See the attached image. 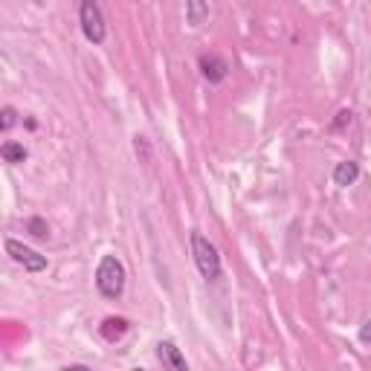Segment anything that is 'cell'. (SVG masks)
Returning a JSON list of instances; mask_svg holds the SVG:
<instances>
[{
    "instance_id": "6da1fadb",
    "label": "cell",
    "mask_w": 371,
    "mask_h": 371,
    "mask_svg": "<svg viewBox=\"0 0 371 371\" xmlns=\"http://www.w3.org/2000/svg\"><path fill=\"white\" fill-rule=\"evenodd\" d=\"M96 287L105 299H119L125 293V264L116 255H105L96 270Z\"/></svg>"
},
{
    "instance_id": "7a4b0ae2",
    "label": "cell",
    "mask_w": 371,
    "mask_h": 371,
    "mask_svg": "<svg viewBox=\"0 0 371 371\" xmlns=\"http://www.w3.org/2000/svg\"><path fill=\"white\" fill-rule=\"evenodd\" d=\"M192 253H194V264L201 270V276L206 281H218L220 279V255L215 250V244L203 238L201 232H192Z\"/></svg>"
},
{
    "instance_id": "3957f363",
    "label": "cell",
    "mask_w": 371,
    "mask_h": 371,
    "mask_svg": "<svg viewBox=\"0 0 371 371\" xmlns=\"http://www.w3.org/2000/svg\"><path fill=\"white\" fill-rule=\"evenodd\" d=\"M79 21H81V32L84 38L90 44H105L107 38V27H105V15H102V6H99V0H81L79 6Z\"/></svg>"
},
{
    "instance_id": "277c9868",
    "label": "cell",
    "mask_w": 371,
    "mask_h": 371,
    "mask_svg": "<svg viewBox=\"0 0 371 371\" xmlns=\"http://www.w3.org/2000/svg\"><path fill=\"white\" fill-rule=\"evenodd\" d=\"M6 253L12 255V261L21 264L23 270H29V273H41V270H47V255L29 250V246H23L15 238H6Z\"/></svg>"
},
{
    "instance_id": "5b68a950",
    "label": "cell",
    "mask_w": 371,
    "mask_h": 371,
    "mask_svg": "<svg viewBox=\"0 0 371 371\" xmlns=\"http://www.w3.org/2000/svg\"><path fill=\"white\" fill-rule=\"evenodd\" d=\"M197 64H201V73H203V79H206L209 84H220V81L229 76L227 58H220V55H215V53H203Z\"/></svg>"
},
{
    "instance_id": "8992f818",
    "label": "cell",
    "mask_w": 371,
    "mask_h": 371,
    "mask_svg": "<svg viewBox=\"0 0 371 371\" xmlns=\"http://www.w3.org/2000/svg\"><path fill=\"white\" fill-rule=\"evenodd\" d=\"M157 357H159V363L163 366H168V368H175V371H186L189 368V363H186V357L180 354V348L175 342H168V340H163L157 345Z\"/></svg>"
},
{
    "instance_id": "52a82bcc",
    "label": "cell",
    "mask_w": 371,
    "mask_h": 371,
    "mask_svg": "<svg viewBox=\"0 0 371 371\" xmlns=\"http://www.w3.org/2000/svg\"><path fill=\"white\" fill-rule=\"evenodd\" d=\"M99 331H102V337L107 342H116V340H122L131 331V322H128V319H122V316H107Z\"/></svg>"
},
{
    "instance_id": "ba28073f",
    "label": "cell",
    "mask_w": 371,
    "mask_h": 371,
    "mask_svg": "<svg viewBox=\"0 0 371 371\" xmlns=\"http://www.w3.org/2000/svg\"><path fill=\"white\" fill-rule=\"evenodd\" d=\"M209 18V3L206 0H186V23H189L192 29L203 27Z\"/></svg>"
},
{
    "instance_id": "9c48e42d",
    "label": "cell",
    "mask_w": 371,
    "mask_h": 371,
    "mask_svg": "<svg viewBox=\"0 0 371 371\" xmlns=\"http://www.w3.org/2000/svg\"><path fill=\"white\" fill-rule=\"evenodd\" d=\"M357 177H360V166H357L354 159H342V163H337V168H333V183L337 186H354Z\"/></svg>"
},
{
    "instance_id": "30bf717a",
    "label": "cell",
    "mask_w": 371,
    "mask_h": 371,
    "mask_svg": "<svg viewBox=\"0 0 371 371\" xmlns=\"http://www.w3.org/2000/svg\"><path fill=\"white\" fill-rule=\"evenodd\" d=\"M0 154H3V159L9 166H18L27 159V148H23L21 142H3V148H0Z\"/></svg>"
},
{
    "instance_id": "8fae6325",
    "label": "cell",
    "mask_w": 371,
    "mask_h": 371,
    "mask_svg": "<svg viewBox=\"0 0 371 371\" xmlns=\"http://www.w3.org/2000/svg\"><path fill=\"white\" fill-rule=\"evenodd\" d=\"M15 122H18V110L15 107H12V105H6L3 110H0V131H12V128H15Z\"/></svg>"
},
{
    "instance_id": "7c38bea8",
    "label": "cell",
    "mask_w": 371,
    "mask_h": 371,
    "mask_svg": "<svg viewBox=\"0 0 371 371\" xmlns=\"http://www.w3.org/2000/svg\"><path fill=\"white\" fill-rule=\"evenodd\" d=\"M27 229L35 235V238H41V241L49 238V227H47V220H41V218H29L27 220Z\"/></svg>"
},
{
    "instance_id": "4fadbf2b",
    "label": "cell",
    "mask_w": 371,
    "mask_h": 371,
    "mask_svg": "<svg viewBox=\"0 0 371 371\" xmlns=\"http://www.w3.org/2000/svg\"><path fill=\"white\" fill-rule=\"evenodd\" d=\"M133 148H137V154L145 159V163L151 159V148H148V140H145V137H133Z\"/></svg>"
},
{
    "instance_id": "5bb4252c",
    "label": "cell",
    "mask_w": 371,
    "mask_h": 371,
    "mask_svg": "<svg viewBox=\"0 0 371 371\" xmlns=\"http://www.w3.org/2000/svg\"><path fill=\"white\" fill-rule=\"evenodd\" d=\"M342 125H351V110H342V114H340V119H337V125H333V128H342Z\"/></svg>"
},
{
    "instance_id": "9a60e30c",
    "label": "cell",
    "mask_w": 371,
    "mask_h": 371,
    "mask_svg": "<svg viewBox=\"0 0 371 371\" xmlns=\"http://www.w3.org/2000/svg\"><path fill=\"white\" fill-rule=\"evenodd\" d=\"M360 342H371V319L360 328Z\"/></svg>"
},
{
    "instance_id": "2e32d148",
    "label": "cell",
    "mask_w": 371,
    "mask_h": 371,
    "mask_svg": "<svg viewBox=\"0 0 371 371\" xmlns=\"http://www.w3.org/2000/svg\"><path fill=\"white\" fill-rule=\"evenodd\" d=\"M35 3H38V6H41V3H47V0H35Z\"/></svg>"
}]
</instances>
